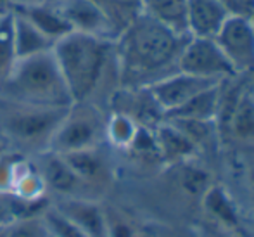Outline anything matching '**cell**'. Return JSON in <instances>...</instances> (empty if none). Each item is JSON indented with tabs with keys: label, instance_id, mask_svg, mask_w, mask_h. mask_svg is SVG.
<instances>
[{
	"label": "cell",
	"instance_id": "obj_19",
	"mask_svg": "<svg viewBox=\"0 0 254 237\" xmlns=\"http://www.w3.org/2000/svg\"><path fill=\"white\" fill-rule=\"evenodd\" d=\"M189 0H142V14L178 35L189 37Z\"/></svg>",
	"mask_w": 254,
	"mask_h": 237
},
{
	"label": "cell",
	"instance_id": "obj_34",
	"mask_svg": "<svg viewBox=\"0 0 254 237\" xmlns=\"http://www.w3.org/2000/svg\"><path fill=\"white\" fill-rule=\"evenodd\" d=\"M3 151H5V144H3V139L0 137V154H2Z\"/></svg>",
	"mask_w": 254,
	"mask_h": 237
},
{
	"label": "cell",
	"instance_id": "obj_33",
	"mask_svg": "<svg viewBox=\"0 0 254 237\" xmlns=\"http://www.w3.org/2000/svg\"><path fill=\"white\" fill-rule=\"evenodd\" d=\"M90 2H94V3H97L99 7L104 10V5H106V0H90Z\"/></svg>",
	"mask_w": 254,
	"mask_h": 237
},
{
	"label": "cell",
	"instance_id": "obj_36",
	"mask_svg": "<svg viewBox=\"0 0 254 237\" xmlns=\"http://www.w3.org/2000/svg\"><path fill=\"white\" fill-rule=\"evenodd\" d=\"M5 227H7V225H5ZM0 237H3V227L0 229Z\"/></svg>",
	"mask_w": 254,
	"mask_h": 237
},
{
	"label": "cell",
	"instance_id": "obj_17",
	"mask_svg": "<svg viewBox=\"0 0 254 237\" xmlns=\"http://www.w3.org/2000/svg\"><path fill=\"white\" fill-rule=\"evenodd\" d=\"M19 14H23L42 35L49 38L51 42H59L66 35L73 33L71 26L64 16L56 9L52 2L45 3H35V5H24V7H14Z\"/></svg>",
	"mask_w": 254,
	"mask_h": 237
},
{
	"label": "cell",
	"instance_id": "obj_28",
	"mask_svg": "<svg viewBox=\"0 0 254 237\" xmlns=\"http://www.w3.org/2000/svg\"><path fill=\"white\" fill-rule=\"evenodd\" d=\"M107 215V237H137L135 227L127 220V218L120 217L106 211Z\"/></svg>",
	"mask_w": 254,
	"mask_h": 237
},
{
	"label": "cell",
	"instance_id": "obj_35",
	"mask_svg": "<svg viewBox=\"0 0 254 237\" xmlns=\"http://www.w3.org/2000/svg\"><path fill=\"white\" fill-rule=\"evenodd\" d=\"M249 88H251V94H253V97H254V78H253L251 85H249Z\"/></svg>",
	"mask_w": 254,
	"mask_h": 237
},
{
	"label": "cell",
	"instance_id": "obj_6",
	"mask_svg": "<svg viewBox=\"0 0 254 237\" xmlns=\"http://www.w3.org/2000/svg\"><path fill=\"white\" fill-rule=\"evenodd\" d=\"M178 71L218 81L237 77L214 38L189 37L178 59Z\"/></svg>",
	"mask_w": 254,
	"mask_h": 237
},
{
	"label": "cell",
	"instance_id": "obj_22",
	"mask_svg": "<svg viewBox=\"0 0 254 237\" xmlns=\"http://www.w3.org/2000/svg\"><path fill=\"white\" fill-rule=\"evenodd\" d=\"M138 125L121 113H111L106 120V139L118 149L127 151L138 132Z\"/></svg>",
	"mask_w": 254,
	"mask_h": 237
},
{
	"label": "cell",
	"instance_id": "obj_26",
	"mask_svg": "<svg viewBox=\"0 0 254 237\" xmlns=\"http://www.w3.org/2000/svg\"><path fill=\"white\" fill-rule=\"evenodd\" d=\"M3 237H51L44 217L21 218L3 227Z\"/></svg>",
	"mask_w": 254,
	"mask_h": 237
},
{
	"label": "cell",
	"instance_id": "obj_38",
	"mask_svg": "<svg viewBox=\"0 0 254 237\" xmlns=\"http://www.w3.org/2000/svg\"><path fill=\"white\" fill-rule=\"evenodd\" d=\"M0 16H2V14H0Z\"/></svg>",
	"mask_w": 254,
	"mask_h": 237
},
{
	"label": "cell",
	"instance_id": "obj_29",
	"mask_svg": "<svg viewBox=\"0 0 254 237\" xmlns=\"http://www.w3.org/2000/svg\"><path fill=\"white\" fill-rule=\"evenodd\" d=\"M230 14L251 17L254 14V0H221Z\"/></svg>",
	"mask_w": 254,
	"mask_h": 237
},
{
	"label": "cell",
	"instance_id": "obj_21",
	"mask_svg": "<svg viewBox=\"0 0 254 237\" xmlns=\"http://www.w3.org/2000/svg\"><path fill=\"white\" fill-rule=\"evenodd\" d=\"M104 12L120 37L128 24L142 14V0H106Z\"/></svg>",
	"mask_w": 254,
	"mask_h": 237
},
{
	"label": "cell",
	"instance_id": "obj_30",
	"mask_svg": "<svg viewBox=\"0 0 254 237\" xmlns=\"http://www.w3.org/2000/svg\"><path fill=\"white\" fill-rule=\"evenodd\" d=\"M199 237H237V236L230 234V232L223 231V229L216 227L213 224H206L199 229Z\"/></svg>",
	"mask_w": 254,
	"mask_h": 237
},
{
	"label": "cell",
	"instance_id": "obj_4",
	"mask_svg": "<svg viewBox=\"0 0 254 237\" xmlns=\"http://www.w3.org/2000/svg\"><path fill=\"white\" fill-rule=\"evenodd\" d=\"M69 107H28L16 106L2 120V132L7 141L14 142L19 151L45 153L57 127Z\"/></svg>",
	"mask_w": 254,
	"mask_h": 237
},
{
	"label": "cell",
	"instance_id": "obj_10",
	"mask_svg": "<svg viewBox=\"0 0 254 237\" xmlns=\"http://www.w3.org/2000/svg\"><path fill=\"white\" fill-rule=\"evenodd\" d=\"M111 107L113 113L125 114L138 127L152 130L164 120V111L147 87H121L111 97Z\"/></svg>",
	"mask_w": 254,
	"mask_h": 237
},
{
	"label": "cell",
	"instance_id": "obj_11",
	"mask_svg": "<svg viewBox=\"0 0 254 237\" xmlns=\"http://www.w3.org/2000/svg\"><path fill=\"white\" fill-rule=\"evenodd\" d=\"M37 168L40 171L42 178H44L45 187L61 194L63 199H66V197H83V199H87L83 192L90 189L80 180V177L71 170L67 161L61 154H56L52 151L42 153Z\"/></svg>",
	"mask_w": 254,
	"mask_h": 237
},
{
	"label": "cell",
	"instance_id": "obj_9",
	"mask_svg": "<svg viewBox=\"0 0 254 237\" xmlns=\"http://www.w3.org/2000/svg\"><path fill=\"white\" fill-rule=\"evenodd\" d=\"M64 16L73 31L116 40L118 35L106 12L90 0H49Z\"/></svg>",
	"mask_w": 254,
	"mask_h": 237
},
{
	"label": "cell",
	"instance_id": "obj_18",
	"mask_svg": "<svg viewBox=\"0 0 254 237\" xmlns=\"http://www.w3.org/2000/svg\"><path fill=\"white\" fill-rule=\"evenodd\" d=\"M12 45L17 59L38 56V54L51 52L54 42L42 35L23 14L12 9Z\"/></svg>",
	"mask_w": 254,
	"mask_h": 237
},
{
	"label": "cell",
	"instance_id": "obj_23",
	"mask_svg": "<svg viewBox=\"0 0 254 237\" xmlns=\"http://www.w3.org/2000/svg\"><path fill=\"white\" fill-rule=\"evenodd\" d=\"M171 125L178 128L185 137L189 139L199 151L202 147L209 146L216 139L218 128L216 121H201V120H173V118H164Z\"/></svg>",
	"mask_w": 254,
	"mask_h": 237
},
{
	"label": "cell",
	"instance_id": "obj_1",
	"mask_svg": "<svg viewBox=\"0 0 254 237\" xmlns=\"http://www.w3.org/2000/svg\"><path fill=\"white\" fill-rule=\"evenodd\" d=\"M187 40L189 37L140 14L114 40V59L121 85L149 87L178 71V59Z\"/></svg>",
	"mask_w": 254,
	"mask_h": 237
},
{
	"label": "cell",
	"instance_id": "obj_12",
	"mask_svg": "<svg viewBox=\"0 0 254 237\" xmlns=\"http://www.w3.org/2000/svg\"><path fill=\"white\" fill-rule=\"evenodd\" d=\"M67 222L90 237H107V215L101 204L83 197H66L54 206Z\"/></svg>",
	"mask_w": 254,
	"mask_h": 237
},
{
	"label": "cell",
	"instance_id": "obj_27",
	"mask_svg": "<svg viewBox=\"0 0 254 237\" xmlns=\"http://www.w3.org/2000/svg\"><path fill=\"white\" fill-rule=\"evenodd\" d=\"M42 217H44V222L47 225L51 237H90L88 234H85L83 231H80L78 227H74L71 222H67L54 208H47Z\"/></svg>",
	"mask_w": 254,
	"mask_h": 237
},
{
	"label": "cell",
	"instance_id": "obj_8",
	"mask_svg": "<svg viewBox=\"0 0 254 237\" xmlns=\"http://www.w3.org/2000/svg\"><path fill=\"white\" fill-rule=\"evenodd\" d=\"M216 83H220V81L207 80V78L189 75L184 73V71H175V73L154 81L147 88L151 90L156 102L159 104V107L166 114Z\"/></svg>",
	"mask_w": 254,
	"mask_h": 237
},
{
	"label": "cell",
	"instance_id": "obj_25",
	"mask_svg": "<svg viewBox=\"0 0 254 237\" xmlns=\"http://www.w3.org/2000/svg\"><path fill=\"white\" fill-rule=\"evenodd\" d=\"M16 64L12 45V10L0 16V87Z\"/></svg>",
	"mask_w": 254,
	"mask_h": 237
},
{
	"label": "cell",
	"instance_id": "obj_13",
	"mask_svg": "<svg viewBox=\"0 0 254 237\" xmlns=\"http://www.w3.org/2000/svg\"><path fill=\"white\" fill-rule=\"evenodd\" d=\"M61 156L67 161L71 170L90 190H102L113 180V168L101 147H92Z\"/></svg>",
	"mask_w": 254,
	"mask_h": 237
},
{
	"label": "cell",
	"instance_id": "obj_31",
	"mask_svg": "<svg viewBox=\"0 0 254 237\" xmlns=\"http://www.w3.org/2000/svg\"><path fill=\"white\" fill-rule=\"evenodd\" d=\"M248 177H249V187H251V199H253V210H254V159L249 163Z\"/></svg>",
	"mask_w": 254,
	"mask_h": 237
},
{
	"label": "cell",
	"instance_id": "obj_2",
	"mask_svg": "<svg viewBox=\"0 0 254 237\" xmlns=\"http://www.w3.org/2000/svg\"><path fill=\"white\" fill-rule=\"evenodd\" d=\"M52 54L73 102H90L114 59V42L73 31L54 44Z\"/></svg>",
	"mask_w": 254,
	"mask_h": 237
},
{
	"label": "cell",
	"instance_id": "obj_14",
	"mask_svg": "<svg viewBox=\"0 0 254 237\" xmlns=\"http://www.w3.org/2000/svg\"><path fill=\"white\" fill-rule=\"evenodd\" d=\"M201 201L206 215L213 220V225L237 237H248L241 215H239L237 204L223 185L213 184L202 194Z\"/></svg>",
	"mask_w": 254,
	"mask_h": 237
},
{
	"label": "cell",
	"instance_id": "obj_15",
	"mask_svg": "<svg viewBox=\"0 0 254 237\" xmlns=\"http://www.w3.org/2000/svg\"><path fill=\"white\" fill-rule=\"evenodd\" d=\"M228 17L230 10L221 0H189V37L216 38Z\"/></svg>",
	"mask_w": 254,
	"mask_h": 237
},
{
	"label": "cell",
	"instance_id": "obj_20",
	"mask_svg": "<svg viewBox=\"0 0 254 237\" xmlns=\"http://www.w3.org/2000/svg\"><path fill=\"white\" fill-rule=\"evenodd\" d=\"M227 81V80H225ZM221 87L223 81L213 85V87L202 90L201 94L192 97L180 107L164 114V118H173V120H201V121H216L218 106H220Z\"/></svg>",
	"mask_w": 254,
	"mask_h": 237
},
{
	"label": "cell",
	"instance_id": "obj_5",
	"mask_svg": "<svg viewBox=\"0 0 254 237\" xmlns=\"http://www.w3.org/2000/svg\"><path fill=\"white\" fill-rule=\"evenodd\" d=\"M106 139V120L92 102H73L57 127L49 151L69 154L99 147Z\"/></svg>",
	"mask_w": 254,
	"mask_h": 237
},
{
	"label": "cell",
	"instance_id": "obj_37",
	"mask_svg": "<svg viewBox=\"0 0 254 237\" xmlns=\"http://www.w3.org/2000/svg\"><path fill=\"white\" fill-rule=\"evenodd\" d=\"M251 17H253V23H254V14H253V16H251Z\"/></svg>",
	"mask_w": 254,
	"mask_h": 237
},
{
	"label": "cell",
	"instance_id": "obj_3",
	"mask_svg": "<svg viewBox=\"0 0 254 237\" xmlns=\"http://www.w3.org/2000/svg\"><path fill=\"white\" fill-rule=\"evenodd\" d=\"M0 97L14 106L69 107L73 104L52 50L17 59L0 87Z\"/></svg>",
	"mask_w": 254,
	"mask_h": 237
},
{
	"label": "cell",
	"instance_id": "obj_16",
	"mask_svg": "<svg viewBox=\"0 0 254 237\" xmlns=\"http://www.w3.org/2000/svg\"><path fill=\"white\" fill-rule=\"evenodd\" d=\"M154 137H156L161 163L180 164L184 161L192 159L199 151L175 125L166 120H163L154 128Z\"/></svg>",
	"mask_w": 254,
	"mask_h": 237
},
{
	"label": "cell",
	"instance_id": "obj_24",
	"mask_svg": "<svg viewBox=\"0 0 254 237\" xmlns=\"http://www.w3.org/2000/svg\"><path fill=\"white\" fill-rule=\"evenodd\" d=\"M180 166V173H178V180L184 189L185 194L192 197H202V194L213 185L211 182V175L207 173L204 168L197 166L192 159L184 161L178 164Z\"/></svg>",
	"mask_w": 254,
	"mask_h": 237
},
{
	"label": "cell",
	"instance_id": "obj_32",
	"mask_svg": "<svg viewBox=\"0 0 254 237\" xmlns=\"http://www.w3.org/2000/svg\"><path fill=\"white\" fill-rule=\"evenodd\" d=\"M49 0H10L12 3V9L14 7H24V5H35V3H45Z\"/></svg>",
	"mask_w": 254,
	"mask_h": 237
},
{
	"label": "cell",
	"instance_id": "obj_7",
	"mask_svg": "<svg viewBox=\"0 0 254 237\" xmlns=\"http://www.w3.org/2000/svg\"><path fill=\"white\" fill-rule=\"evenodd\" d=\"M214 40L220 45L221 52L232 64L235 73H254L253 17L230 14Z\"/></svg>",
	"mask_w": 254,
	"mask_h": 237
}]
</instances>
